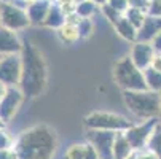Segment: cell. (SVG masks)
<instances>
[{
  "label": "cell",
  "mask_w": 161,
  "mask_h": 159,
  "mask_svg": "<svg viewBox=\"0 0 161 159\" xmlns=\"http://www.w3.org/2000/svg\"><path fill=\"white\" fill-rule=\"evenodd\" d=\"M13 150L18 159H53L58 150V135L48 126H34L19 135Z\"/></svg>",
  "instance_id": "cell-1"
},
{
  "label": "cell",
  "mask_w": 161,
  "mask_h": 159,
  "mask_svg": "<svg viewBox=\"0 0 161 159\" xmlns=\"http://www.w3.org/2000/svg\"><path fill=\"white\" fill-rule=\"evenodd\" d=\"M21 62H22V72L19 89L26 97H37L43 93L47 86V64H45L42 51L34 43H24L21 51Z\"/></svg>",
  "instance_id": "cell-2"
},
{
  "label": "cell",
  "mask_w": 161,
  "mask_h": 159,
  "mask_svg": "<svg viewBox=\"0 0 161 159\" xmlns=\"http://www.w3.org/2000/svg\"><path fill=\"white\" fill-rule=\"evenodd\" d=\"M123 99L128 110L139 119H153L159 116L161 108V94L145 91H123Z\"/></svg>",
  "instance_id": "cell-3"
},
{
  "label": "cell",
  "mask_w": 161,
  "mask_h": 159,
  "mask_svg": "<svg viewBox=\"0 0 161 159\" xmlns=\"http://www.w3.org/2000/svg\"><path fill=\"white\" fill-rule=\"evenodd\" d=\"M113 78L123 91H145L147 83L144 78V72L137 69L129 56L117 61L113 67Z\"/></svg>",
  "instance_id": "cell-4"
},
{
  "label": "cell",
  "mask_w": 161,
  "mask_h": 159,
  "mask_svg": "<svg viewBox=\"0 0 161 159\" xmlns=\"http://www.w3.org/2000/svg\"><path fill=\"white\" fill-rule=\"evenodd\" d=\"M86 129L93 130H112V132H125L132 126V123L117 113L110 111H94L85 118Z\"/></svg>",
  "instance_id": "cell-5"
},
{
  "label": "cell",
  "mask_w": 161,
  "mask_h": 159,
  "mask_svg": "<svg viewBox=\"0 0 161 159\" xmlns=\"http://www.w3.org/2000/svg\"><path fill=\"white\" fill-rule=\"evenodd\" d=\"M0 26L19 32L31 26V19L27 16V10L19 8L14 3H2L0 2Z\"/></svg>",
  "instance_id": "cell-6"
},
{
  "label": "cell",
  "mask_w": 161,
  "mask_h": 159,
  "mask_svg": "<svg viewBox=\"0 0 161 159\" xmlns=\"http://www.w3.org/2000/svg\"><path fill=\"white\" fill-rule=\"evenodd\" d=\"M118 132L86 129V142L93 145L101 159H113V143Z\"/></svg>",
  "instance_id": "cell-7"
},
{
  "label": "cell",
  "mask_w": 161,
  "mask_h": 159,
  "mask_svg": "<svg viewBox=\"0 0 161 159\" xmlns=\"http://www.w3.org/2000/svg\"><path fill=\"white\" fill-rule=\"evenodd\" d=\"M156 124H158V121H156V118H153V119L142 121L141 124H132L129 129H126L123 132L125 137L129 140V143H131V146L136 153L147 148L148 139H150V135H152Z\"/></svg>",
  "instance_id": "cell-8"
},
{
  "label": "cell",
  "mask_w": 161,
  "mask_h": 159,
  "mask_svg": "<svg viewBox=\"0 0 161 159\" xmlns=\"http://www.w3.org/2000/svg\"><path fill=\"white\" fill-rule=\"evenodd\" d=\"M21 72H22L21 54H10L2 57V61H0V81H3L10 87L19 86Z\"/></svg>",
  "instance_id": "cell-9"
},
{
  "label": "cell",
  "mask_w": 161,
  "mask_h": 159,
  "mask_svg": "<svg viewBox=\"0 0 161 159\" xmlns=\"http://www.w3.org/2000/svg\"><path fill=\"white\" fill-rule=\"evenodd\" d=\"M24 97L26 96L22 94V91L19 87H16V86L10 87L7 96L0 100V118H2L5 123H8L16 115V111L21 107Z\"/></svg>",
  "instance_id": "cell-10"
},
{
  "label": "cell",
  "mask_w": 161,
  "mask_h": 159,
  "mask_svg": "<svg viewBox=\"0 0 161 159\" xmlns=\"http://www.w3.org/2000/svg\"><path fill=\"white\" fill-rule=\"evenodd\" d=\"M156 51L153 48V45L148 43V41H136L132 43V48H131V61L134 62V65L137 69H141L142 72L145 69L152 65V61L155 57Z\"/></svg>",
  "instance_id": "cell-11"
},
{
  "label": "cell",
  "mask_w": 161,
  "mask_h": 159,
  "mask_svg": "<svg viewBox=\"0 0 161 159\" xmlns=\"http://www.w3.org/2000/svg\"><path fill=\"white\" fill-rule=\"evenodd\" d=\"M22 46H24V43L19 40L16 32L0 26V54L2 56L21 54Z\"/></svg>",
  "instance_id": "cell-12"
},
{
  "label": "cell",
  "mask_w": 161,
  "mask_h": 159,
  "mask_svg": "<svg viewBox=\"0 0 161 159\" xmlns=\"http://www.w3.org/2000/svg\"><path fill=\"white\" fill-rule=\"evenodd\" d=\"M65 159H101L96 148L89 142H81V143H72L67 148Z\"/></svg>",
  "instance_id": "cell-13"
},
{
  "label": "cell",
  "mask_w": 161,
  "mask_h": 159,
  "mask_svg": "<svg viewBox=\"0 0 161 159\" xmlns=\"http://www.w3.org/2000/svg\"><path fill=\"white\" fill-rule=\"evenodd\" d=\"M51 7V0H35L27 7V16L31 19V24L43 26V21L47 18Z\"/></svg>",
  "instance_id": "cell-14"
},
{
  "label": "cell",
  "mask_w": 161,
  "mask_h": 159,
  "mask_svg": "<svg viewBox=\"0 0 161 159\" xmlns=\"http://www.w3.org/2000/svg\"><path fill=\"white\" fill-rule=\"evenodd\" d=\"M161 32V18L147 16L145 22L137 32V41H148L152 43L153 38Z\"/></svg>",
  "instance_id": "cell-15"
},
{
  "label": "cell",
  "mask_w": 161,
  "mask_h": 159,
  "mask_svg": "<svg viewBox=\"0 0 161 159\" xmlns=\"http://www.w3.org/2000/svg\"><path fill=\"white\" fill-rule=\"evenodd\" d=\"M65 24V13L62 11V8L59 5H56L54 2H51V7H50V11L47 14L43 21V26L45 27H50V29H59Z\"/></svg>",
  "instance_id": "cell-16"
},
{
  "label": "cell",
  "mask_w": 161,
  "mask_h": 159,
  "mask_svg": "<svg viewBox=\"0 0 161 159\" xmlns=\"http://www.w3.org/2000/svg\"><path fill=\"white\" fill-rule=\"evenodd\" d=\"M134 153L136 151L132 150L129 140L125 137V134L118 132L117 139H115V143H113V159H126Z\"/></svg>",
  "instance_id": "cell-17"
},
{
  "label": "cell",
  "mask_w": 161,
  "mask_h": 159,
  "mask_svg": "<svg viewBox=\"0 0 161 159\" xmlns=\"http://www.w3.org/2000/svg\"><path fill=\"white\" fill-rule=\"evenodd\" d=\"M115 27V30H117V34L121 37V38H125L126 41H131V43H136L137 41V30L131 22L125 18V14H123V18L117 22V24L113 26Z\"/></svg>",
  "instance_id": "cell-18"
},
{
  "label": "cell",
  "mask_w": 161,
  "mask_h": 159,
  "mask_svg": "<svg viewBox=\"0 0 161 159\" xmlns=\"http://www.w3.org/2000/svg\"><path fill=\"white\" fill-rule=\"evenodd\" d=\"M58 37H59V40L64 45H74V43H77L80 40V32H78L77 26L65 22L62 27L58 29Z\"/></svg>",
  "instance_id": "cell-19"
},
{
  "label": "cell",
  "mask_w": 161,
  "mask_h": 159,
  "mask_svg": "<svg viewBox=\"0 0 161 159\" xmlns=\"http://www.w3.org/2000/svg\"><path fill=\"white\" fill-rule=\"evenodd\" d=\"M144 78H145V83H147V89L161 94V72L148 67V69L144 70Z\"/></svg>",
  "instance_id": "cell-20"
},
{
  "label": "cell",
  "mask_w": 161,
  "mask_h": 159,
  "mask_svg": "<svg viewBox=\"0 0 161 159\" xmlns=\"http://www.w3.org/2000/svg\"><path fill=\"white\" fill-rule=\"evenodd\" d=\"M99 7L93 2V0H77V10L75 13L81 19H91L97 13Z\"/></svg>",
  "instance_id": "cell-21"
},
{
  "label": "cell",
  "mask_w": 161,
  "mask_h": 159,
  "mask_svg": "<svg viewBox=\"0 0 161 159\" xmlns=\"http://www.w3.org/2000/svg\"><path fill=\"white\" fill-rule=\"evenodd\" d=\"M125 18L131 22V24H132L137 30H139V29L142 27V24L145 22V19H147V13H145L144 10L129 7V8L126 10V13H125Z\"/></svg>",
  "instance_id": "cell-22"
},
{
  "label": "cell",
  "mask_w": 161,
  "mask_h": 159,
  "mask_svg": "<svg viewBox=\"0 0 161 159\" xmlns=\"http://www.w3.org/2000/svg\"><path fill=\"white\" fill-rule=\"evenodd\" d=\"M147 150H150L161 159V123H158L155 126L150 139H148V143H147Z\"/></svg>",
  "instance_id": "cell-23"
},
{
  "label": "cell",
  "mask_w": 161,
  "mask_h": 159,
  "mask_svg": "<svg viewBox=\"0 0 161 159\" xmlns=\"http://www.w3.org/2000/svg\"><path fill=\"white\" fill-rule=\"evenodd\" d=\"M77 27L80 32V38H88L94 32V22H93V19H81Z\"/></svg>",
  "instance_id": "cell-24"
},
{
  "label": "cell",
  "mask_w": 161,
  "mask_h": 159,
  "mask_svg": "<svg viewBox=\"0 0 161 159\" xmlns=\"http://www.w3.org/2000/svg\"><path fill=\"white\" fill-rule=\"evenodd\" d=\"M101 10H102V13H104L105 19H108V21L112 22V26H115V24H117V22L123 18V14H121V13H118L115 8H112L108 3H107V5H104V7H101Z\"/></svg>",
  "instance_id": "cell-25"
},
{
  "label": "cell",
  "mask_w": 161,
  "mask_h": 159,
  "mask_svg": "<svg viewBox=\"0 0 161 159\" xmlns=\"http://www.w3.org/2000/svg\"><path fill=\"white\" fill-rule=\"evenodd\" d=\"M13 148H14L13 137L8 132H5L2 129V130H0V150H13Z\"/></svg>",
  "instance_id": "cell-26"
},
{
  "label": "cell",
  "mask_w": 161,
  "mask_h": 159,
  "mask_svg": "<svg viewBox=\"0 0 161 159\" xmlns=\"http://www.w3.org/2000/svg\"><path fill=\"white\" fill-rule=\"evenodd\" d=\"M108 5L112 8H115L118 13H121V14H125L126 10L129 8V2H128V0H108Z\"/></svg>",
  "instance_id": "cell-27"
},
{
  "label": "cell",
  "mask_w": 161,
  "mask_h": 159,
  "mask_svg": "<svg viewBox=\"0 0 161 159\" xmlns=\"http://www.w3.org/2000/svg\"><path fill=\"white\" fill-rule=\"evenodd\" d=\"M147 16L161 18V0H152L150 7H148V10H147Z\"/></svg>",
  "instance_id": "cell-28"
},
{
  "label": "cell",
  "mask_w": 161,
  "mask_h": 159,
  "mask_svg": "<svg viewBox=\"0 0 161 159\" xmlns=\"http://www.w3.org/2000/svg\"><path fill=\"white\" fill-rule=\"evenodd\" d=\"M128 2H129V7L144 10V11L147 13V10H148V7H150V2H152V0H128Z\"/></svg>",
  "instance_id": "cell-29"
},
{
  "label": "cell",
  "mask_w": 161,
  "mask_h": 159,
  "mask_svg": "<svg viewBox=\"0 0 161 159\" xmlns=\"http://www.w3.org/2000/svg\"><path fill=\"white\" fill-rule=\"evenodd\" d=\"M136 159H159L155 153H152L150 150H141V151H137L136 153Z\"/></svg>",
  "instance_id": "cell-30"
},
{
  "label": "cell",
  "mask_w": 161,
  "mask_h": 159,
  "mask_svg": "<svg viewBox=\"0 0 161 159\" xmlns=\"http://www.w3.org/2000/svg\"><path fill=\"white\" fill-rule=\"evenodd\" d=\"M0 159H18L14 150H0Z\"/></svg>",
  "instance_id": "cell-31"
},
{
  "label": "cell",
  "mask_w": 161,
  "mask_h": 159,
  "mask_svg": "<svg viewBox=\"0 0 161 159\" xmlns=\"http://www.w3.org/2000/svg\"><path fill=\"white\" fill-rule=\"evenodd\" d=\"M150 67H152V69H155V70H158V72H161V53H156L155 54Z\"/></svg>",
  "instance_id": "cell-32"
},
{
  "label": "cell",
  "mask_w": 161,
  "mask_h": 159,
  "mask_svg": "<svg viewBox=\"0 0 161 159\" xmlns=\"http://www.w3.org/2000/svg\"><path fill=\"white\" fill-rule=\"evenodd\" d=\"M152 45H153V48H155V51H156V53H161V32L153 38Z\"/></svg>",
  "instance_id": "cell-33"
},
{
  "label": "cell",
  "mask_w": 161,
  "mask_h": 159,
  "mask_svg": "<svg viewBox=\"0 0 161 159\" xmlns=\"http://www.w3.org/2000/svg\"><path fill=\"white\" fill-rule=\"evenodd\" d=\"M8 89H10V86H8V84H5L3 81H0V100H2V99L7 96Z\"/></svg>",
  "instance_id": "cell-34"
},
{
  "label": "cell",
  "mask_w": 161,
  "mask_h": 159,
  "mask_svg": "<svg viewBox=\"0 0 161 159\" xmlns=\"http://www.w3.org/2000/svg\"><path fill=\"white\" fill-rule=\"evenodd\" d=\"M56 5H59L61 8L62 7H67V5H72V3H77V0H53Z\"/></svg>",
  "instance_id": "cell-35"
},
{
  "label": "cell",
  "mask_w": 161,
  "mask_h": 159,
  "mask_svg": "<svg viewBox=\"0 0 161 159\" xmlns=\"http://www.w3.org/2000/svg\"><path fill=\"white\" fill-rule=\"evenodd\" d=\"M93 2L101 8V7H104V5H107V3H108V0H93Z\"/></svg>",
  "instance_id": "cell-36"
},
{
  "label": "cell",
  "mask_w": 161,
  "mask_h": 159,
  "mask_svg": "<svg viewBox=\"0 0 161 159\" xmlns=\"http://www.w3.org/2000/svg\"><path fill=\"white\" fill-rule=\"evenodd\" d=\"M3 127H5V121H3L2 118H0V130H2Z\"/></svg>",
  "instance_id": "cell-37"
},
{
  "label": "cell",
  "mask_w": 161,
  "mask_h": 159,
  "mask_svg": "<svg viewBox=\"0 0 161 159\" xmlns=\"http://www.w3.org/2000/svg\"><path fill=\"white\" fill-rule=\"evenodd\" d=\"M2 3H14V0H0Z\"/></svg>",
  "instance_id": "cell-38"
},
{
  "label": "cell",
  "mask_w": 161,
  "mask_h": 159,
  "mask_svg": "<svg viewBox=\"0 0 161 159\" xmlns=\"http://www.w3.org/2000/svg\"><path fill=\"white\" fill-rule=\"evenodd\" d=\"M126 159H136V153H134V154H131V156H129V157H126Z\"/></svg>",
  "instance_id": "cell-39"
},
{
  "label": "cell",
  "mask_w": 161,
  "mask_h": 159,
  "mask_svg": "<svg viewBox=\"0 0 161 159\" xmlns=\"http://www.w3.org/2000/svg\"><path fill=\"white\" fill-rule=\"evenodd\" d=\"M159 118H161V108H159Z\"/></svg>",
  "instance_id": "cell-40"
},
{
  "label": "cell",
  "mask_w": 161,
  "mask_h": 159,
  "mask_svg": "<svg viewBox=\"0 0 161 159\" xmlns=\"http://www.w3.org/2000/svg\"><path fill=\"white\" fill-rule=\"evenodd\" d=\"M2 57H3V56H2V54H0V61H2Z\"/></svg>",
  "instance_id": "cell-41"
}]
</instances>
